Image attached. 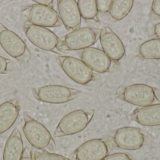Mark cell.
Here are the masks:
<instances>
[{
    "instance_id": "obj_1",
    "label": "cell",
    "mask_w": 160,
    "mask_h": 160,
    "mask_svg": "<svg viewBox=\"0 0 160 160\" xmlns=\"http://www.w3.org/2000/svg\"><path fill=\"white\" fill-rule=\"evenodd\" d=\"M23 131L29 142L37 149L46 152L55 150L56 143L48 129L27 114L24 115Z\"/></svg>"
},
{
    "instance_id": "obj_2",
    "label": "cell",
    "mask_w": 160,
    "mask_h": 160,
    "mask_svg": "<svg viewBox=\"0 0 160 160\" xmlns=\"http://www.w3.org/2000/svg\"><path fill=\"white\" fill-rule=\"evenodd\" d=\"M101 29L83 27L72 31L59 39L62 51H79L91 47L99 39Z\"/></svg>"
},
{
    "instance_id": "obj_3",
    "label": "cell",
    "mask_w": 160,
    "mask_h": 160,
    "mask_svg": "<svg viewBox=\"0 0 160 160\" xmlns=\"http://www.w3.org/2000/svg\"><path fill=\"white\" fill-rule=\"evenodd\" d=\"M95 112L92 109H83L69 113L60 120L54 131V136L63 137L81 132L88 126Z\"/></svg>"
},
{
    "instance_id": "obj_4",
    "label": "cell",
    "mask_w": 160,
    "mask_h": 160,
    "mask_svg": "<svg viewBox=\"0 0 160 160\" xmlns=\"http://www.w3.org/2000/svg\"><path fill=\"white\" fill-rule=\"evenodd\" d=\"M23 30L27 38L39 49L59 54L63 53L59 48V38L47 27L26 22L23 24Z\"/></svg>"
},
{
    "instance_id": "obj_5",
    "label": "cell",
    "mask_w": 160,
    "mask_h": 160,
    "mask_svg": "<svg viewBox=\"0 0 160 160\" xmlns=\"http://www.w3.org/2000/svg\"><path fill=\"white\" fill-rule=\"evenodd\" d=\"M22 17L28 22L44 27H57L62 25L59 14L49 6L38 4L29 5L22 11Z\"/></svg>"
},
{
    "instance_id": "obj_6",
    "label": "cell",
    "mask_w": 160,
    "mask_h": 160,
    "mask_svg": "<svg viewBox=\"0 0 160 160\" xmlns=\"http://www.w3.org/2000/svg\"><path fill=\"white\" fill-rule=\"evenodd\" d=\"M32 91L38 100L52 104L66 103L75 99L81 94L78 89L57 85L33 88Z\"/></svg>"
},
{
    "instance_id": "obj_7",
    "label": "cell",
    "mask_w": 160,
    "mask_h": 160,
    "mask_svg": "<svg viewBox=\"0 0 160 160\" xmlns=\"http://www.w3.org/2000/svg\"><path fill=\"white\" fill-rule=\"evenodd\" d=\"M116 96L132 105L143 107L152 104L157 98V94L151 86L137 84L120 88Z\"/></svg>"
},
{
    "instance_id": "obj_8",
    "label": "cell",
    "mask_w": 160,
    "mask_h": 160,
    "mask_svg": "<svg viewBox=\"0 0 160 160\" xmlns=\"http://www.w3.org/2000/svg\"><path fill=\"white\" fill-rule=\"evenodd\" d=\"M0 45L7 53L20 63L31 57V52L22 39L1 23Z\"/></svg>"
},
{
    "instance_id": "obj_9",
    "label": "cell",
    "mask_w": 160,
    "mask_h": 160,
    "mask_svg": "<svg viewBox=\"0 0 160 160\" xmlns=\"http://www.w3.org/2000/svg\"><path fill=\"white\" fill-rule=\"evenodd\" d=\"M57 59L63 70L76 82L87 85L96 80L94 71L82 60L64 55H59Z\"/></svg>"
},
{
    "instance_id": "obj_10",
    "label": "cell",
    "mask_w": 160,
    "mask_h": 160,
    "mask_svg": "<svg viewBox=\"0 0 160 160\" xmlns=\"http://www.w3.org/2000/svg\"><path fill=\"white\" fill-rule=\"evenodd\" d=\"M112 143L110 139H93L83 143L73 154L74 160H102L109 155Z\"/></svg>"
},
{
    "instance_id": "obj_11",
    "label": "cell",
    "mask_w": 160,
    "mask_h": 160,
    "mask_svg": "<svg viewBox=\"0 0 160 160\" xmlns=\"http://www.w3.org/2000/svg\"><path fill=\"white\" fill-rule=\"evenodd\" d=\"M112 143L117 147L128 150L140 149L143 145L145 136L142 131L132 127H125L109 134Z\"/></svg>"
},
{
    "instance_id": "obj_12",
    "label": "cell",
    "mask_w": 160,
    "mask_h": 160,
    "mask_svg": "<svg viewBox=\"0 0 160 160\" xmlns=\"http://www.w3.org/2000/svg\"><path fill=\"white\" fill-rule=\"evenodd\" d=\"M100 41L103 51L112 62L118 64L124 57L125 50L120 39L108 26L101 30Z\"/></svg>"
},
{
    "instance_id": "obj_13",
    "label": "cell",
    "mask_w": 160,
    "mask_h": 160,
    "mask_svg": "<svg viewBox=\"0 0 160 160\" xmlns=\"http://www.w3.org/2000/svg\"><path fill=\"white\" fill-rule=\"evenodd\" d=\"M78 53L81 60L93 71L99 73L111 71L112 62L103 51L89 47Z\"/></svg>"
},
{
    "instance_id": "obj_14",
    "label": "cell",
    "mask_w": 160,
    "mask_h": 160,
    "mask_svg": "<svg viewBox=\"0 0 160 160\" xmlns=\"http://www.w3.org/2000/svg\"><path fill=\"white\" fill-rule=\"evenodd\" d=\"M57 2L59 16L66 29L72 31L79 29L82 16L78 2L75 0H59Z\"/></svg>"
},
{
    "instance_id": "obj_15",
    "label": "cell",
    "mask_w": 160,
    "mask_h": 160,
    "mask_svg": "<svg viewBox=\"0 0 160 160\" xmlns=\"http://www.w3.org/2000/svg\"><path fill=\"white\" fill-rule=\"evenodd\" d=\"M18 100H9L0 105V134L8 130L16 122L20 111Z\"/></svg>"
},
{
    "instance_id": "obj_16",
    "label": "cell",
    "mask_w": 160,
    "mask_h": 160,
    "mask_svg": "<svg viewBox=\"0 0 160 160\" xmlns=\"http://www.w3.org/2000/svg\"><path fill=\"white\" fill-rule=\"evenodd\" d=\"M133 121L142 126H160V104H151L135 110L130 115Z\"/></svg>"
},
{
    "instance_id": "obj_17",
    "label": "cell",
    "mask_w": 160,
    "mask_h": 160,
    "mask_svg": "<svg viewBox=\"0 0 160 160\" xmlns=\"http://www.w3.org/2000/svg\"><path fill=\"white\" fill-rule=\"evenodd\" d=\"M22 137L19 130L15 128L6 143L3 160H21L23 155Z\"/></svg>"
},
{
    "instance_id": "obj_18",
    "label": "cell",
    "mask_w": 160,
    "mask_h": 160,
    "mask_svg": "<svg viewBox=\"0 0 160 160\" xmlns=\"http://www.w3.org/2000/svg\"><path fill=\"white\" fill-rule=\"evenodd\" d=\"M132 0H114L112 1L109 12L110 19L118 21L126 17L130 12L133 6Z\"/></svg>"
},
{
    "instance_id": "obj_19",
    "label": "cell",
    "mask_w": 160,
    "mask_h": 160,
    "mask_svg": "<svg viewBox=\"0 0 160 160\" xmlns=\"http://www.w3.org/2000/svg\"><path fill=\"white\" fill-rule=\"evenodd\" d=\"M139 53L144 59H160V39H150L143 43L140 46Z\"/></svg>"
},
{
    "instance_id": "obj_20",
    "label": "cell",
    "mask_w": 160,
    "mask_h": 160,
    "mask_svg": "<svg viewBox=\"0 0 160 160\" xmlns=\"http://www.w3.org/2000/svg\"><path fill=\"white\" fill-rule=\"evenodd\" d=\"M82 18L88 21L98 22V11L95 0H79L77 1Z\"/></svg>"
},
{
    "instance_id": "obj_21",
    "label": "cell",
    "mask_w": 160,
    "mask_h": 160,
    "mask_svg": "<svg viewBox=\"0 0 160 160\" xmlns=\"http://www.w3.org/2000/svg\"><path fill=\"white\" fill-rule=\"evenodd\" d=\"M32 157L33 160H71L58 154L38 151H34Z\"/></svg>"
},
{
    "instance_id": "obj_22",
    "label": "cell",
    "mask_w": 160,
    "mask_h": 160,
    "mask_svg": "<svg viewBox=\"0 0 160 160\" xmlns=\"http://www.w3.org/2000/svg\"><path fill=\"white\" fill-rule=\"evenodd\" d=\"M13 68V63L11 60L0 55V74L9 73Z\"/></svg>"
},
{
    "instance_id": "obj_23",
    "label": "cell",
    "mask_w": 160,
    "mask_h": 160,
    "mask_svg": "<svg viewBox=\"0 0 160 160\" xmlns=\"http://www.w3.org/2000/svg\"><path fill=\"white\" fill-rule=\"evenodd\" d=\"M96 3H97L98 11L100 12L101 13L104 14V13H107L110 11L112 3V0H109V1L98 0V1H96Z\"/></svg>"
},
{
    "instance_id": "obj_24",
    "label": "cell",
    "mask_w": 160,
    "mask_h": 160,
    "mask_svg": "<svg viewBox=\"0 0 160 160\" xmlns=\"http://www.w3.org/2000/svg\"><path fill=\"white\" fill-rule=\"evenodd\" d=\"M102 160H132L128 153H117L108 155Z\"/></svg>"
},
{
    "instance_id": "obj_25",
    "label": "cell",
    "mask_w": 160,
    "mask_h": 160,
    "mask_svg": "<svg viewBox=\"0 0 160 160\" xmlns=\"http://www.w3.org/2000/svg\"><path fill=\"white\" fill-rule=\"evenodd\" d=\"M152 13L158 17L160 18V0L153 1L152 6Z\"/></svg>"
},
{
    "instance_id": "obj_26",
    "label": "cell",
    "mask_w": 160,
    "mask_h": 160,
    "mask_svg": "<svg viewBox=\"0 0 160 160\" xmlns=\"http://www.w3.org/2000/svg\"><path fill=\"white\" fill-rule=\"evenodd\" d=\"M33 2L38 4L50 7V6L53 3L54 1L53 0H34Z\"/></svg>"
},
{
    "instance_id": "obj_27",
    "label": "cell",
    "mask_w": 160,
    "mask_h": 160,
    "mask_svg": "<svg viewBox=\"0 0 160 160\" xmlns=\"http://www.w3.org/2000/svg\"><path fill=\"white\" fill-rule=\"evenodd\" d=\"M154 33L158 38L160 39V22L155 25L154 27Z\"/></svg>"
},
{
    "instance_id": "obj_28",
    "label": "cell",
    "mask_w": 160,
    "mask_h": 160,
    "mask_svg": "<svg viewBox=\"0 0 160 160\" xmlns=\"http://www.w3.org/2000/svg\"><path fill=\"white\" fill-rule=\"evenodd\" d=\"M21 160H33L32 158V156H29V155L27 154H25V155H23L22 158Z\"/></svg>"
},
{
    "instance_id": "obj_29",
    "label": "cell",
    "mask_w": 160,
    "mask_h": 160,
    "mask_svg": "<svg viewBox=\"0 0 160 160\" xmlns=\"http://www.w3.org/2000/svg\"></svg>"
}]
</instances>
